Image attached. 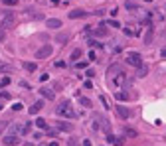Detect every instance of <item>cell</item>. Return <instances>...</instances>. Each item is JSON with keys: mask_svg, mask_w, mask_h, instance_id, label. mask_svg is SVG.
<instances>
[{"mask_svg": "<svg viewBox=\"0 0 166 146\" xmlns=\"http://www.w3.org/2000/svg\"><path fill=\"white\" fill-rule=\"evenodd\" d=\"M107 81H109V85L113 89H121L123 85H125L127 75L123 73V67L119 63H113V65L107 69Z\"/></svg>", "mask_w": 166, "mask_h": 146, "instance_id": "1", "label": "cell"}, {"mask_svg": "<svg viewBox=\"0 0 166 146\" xmlns=\"http://www.w3.org/2000/svg\"><path fill=\"white\" fill-rule=\"evenodd\" d=\"M57 114H63L65 119H75V111H73V107H71V103H61V105H57V109H55Z\"/></svg>", "mask_w": 166, "mask_h": 146, "instance_id": "2", "label": "cell"}, {"mask_svg": "<svg viewBox=\"0 0 166 146\" xmlns=\"http://www.w3.org/2000/svg\"><path fill=\"white\" fill-rule=\"evenodd\" d=\"M127 63L133 65V67H141L143 65V57H141V53H136V51H131V53H127Z\"/></svg>", "mask_w": 166, "mask_h": 146, "instance_id": "3", "label": "cell"}, {"mask_svg": "<svg viewBox=\"0 0 166 146\" xmlns=\"http://www.w3.org/2000/svg\"><path fill=\"white\" fill-rule=\"evenodd\" d=\"M6 146H14V144H18L20 142V136L16 134V132H10V134H6L4 136V140H2Z\"/></svg>", "mask_w": 166, "mask_h": 146, "instance_id": "4", "label": "cell"}, {"mask_svg": "<svg viewBox=\"0 0 166 146\" xmlns=\"http://www.w3.org/2000/svg\"><path fill=\"white\" fill-rule=\"evenodd\" d=\"M50 56H52V47H50V45H44V47H40V49L36 51V57H40V59L50 57Z\"/></svg>", "mask_w": 166, "mask_h": 146, "instance_id": "5", "label": "cell"}, {"mask_svg": "<svg viewBox=\"0 0 166 146\" xmlns=\"http://www.w3.org/2000/svg\"><path fill=\"white\" fill-rule=\"evenodd\" d=\"M115 109H117V112H119V117H121L123 121H127V119L131 117V111H129L127 107H123V105H115Z\"/></svg>", "mask_w": 166, "mask_h": 146, "instance_id": "6", "label": "cell"}, {"mask_svg": "<svg viewBox=\"0 0 166 146\" xmlns=\"http://www.w3.org/2000/svg\"><path fill=\"white\" fill-rule=\"evenodd\" d=\"M63 24H61V20H57V18H50L48 20V28H52V30H57V28H61Z\"/></svg>", "mask_w": 166, "mask_h": 146, "instance_id": "7", "label": "cell"}, {"mask_svg": "<svg viewBox=\"0 0 166 146\" xmlns=\"http://www.w3.org/2000/svg\"><path fill=\"white\" fill-rule=\"evenodd\" d=\"M42 109H44V101H36L32 107H30V114H36V112L42 111Z\"/></svg>", "mask_w": 166, "mask_h": 146, "instance_id": "8", "label": "cell"}, {"mask_svg": "<svg viewBox=\"0 0 166 146\" xmlns=\"http://www.w3.org/2000/svg\"><path fill=\"white\" fill-rule=\"evenodd\" d=\"M93 34H95V38H105V36H107V28H105V24H101L97 30H93Z\"/></svg>", "mask_w": 166, "mask_h": 146, "instance_id": "9", "label": "cell"}, {"mask_svg": "<svg viewBox=\"0 0 166 146\" xmlns=\"http://www.w3.org/2000/svg\"><path fill=\"white\" fill-rule=\"evenodd\" d=\"M83 16H87L85 10H71L69 12V18H73V20H75V18H83Z\"/></svg>", "mask_w": 166, "mask_h": 146, "instance_id": "10", "label": "cell"}, {"mask_svg": "<svg viewBox=\"0 0 166 146\" xmlns=\"http://www.w3.org/2000/svg\"><path fill=\"white\" fill-rule=\"evenodd\" d=\"M152 36H154V30H152V26H148V32L144 34V44H150L152 42Z\"/></svg>", "mask_w": 166, "mask_h": 146, "instance_id": "11", "label": "cell"}, {"mask_svg": "<svg viewBox=\"0 0 166 146\" xmlns=\"http://www.w3.org/2000/svg\"><path fill=\"white\" fill-rule=\"evenodd\" d=\"M40 93H42V97H45L48 101H52L55 95H54V91H50V89H40Z\"/></svg>", "mask_w": 166, "mask_h": 146, "instance_id": "12", "label": "cell"}, {"mask_svg": "<svg viewBox=\"0 0 166 146\" xmlns=\"http://www.w3.org/2000/svg\"><path fill=\"white\" fill-rule=\"evenodd\" d=\"M123 132H125V136H129V138H136V136H138V132H136L134 128H127V126H125Z\"/></svg>", "mask_w": 166, "mask_h": 146, "instance_id": "13", "label": "cell"}, {"mask_svg": "<svg viewBox=\"0 0 166 146\" xmlns=\"http://www.w3.org/2000/svg\"><path fill=\"white\" fill-rule=\"evenodd\" d=\"M24 69H26V71H30V73H32V71H36V69H38V65H36V63H34V61H26V63H24Z\"/></svg>", "mask_w": 166, "mask_h": 146, "instance_id": "14", "label": "cell"}, {"mask_svg": "<svg viewBox=\"0 0 166 146\" xmlns=\"http://www.w3.org/2000/svg\"><path fill=\"white\" fill-rule=\"evenodd\" d=\"M57 126H59V130H65V132H71V130H73V126L69 123H59Z\"/></svg>", "mask_w": 166, "mask_h": 146, "instance_id": "15", "label": "cell"}, {"mask_svg": "<svg viewBox=\"0 0 166 146\" xmlns=\"http://www.w3.org/2000/svg\"><path fill=\"white\" fill-rule=\"evenodd\" d=\"M36 126H38V128L48 130V123H45V119H36Z\"/></svg>", "mask_w": 166, "mask_h": 146, "instance_id": "16", "label": "cell"}, {"mask_svg": "<svg viewBox=\"0 0 166 146\" xmlns=\"http://www.w3.org/2000/svg\"><path fill=\"white\" fill-rule=\"evenodd\" d=\"M79 103H81L85 109H91V107H93V105H91V101H89L87 97H79Z\"/></svg>", "mask_w": 166, "mask_h": 146, "instance_id": "17", "label": "cell"}, {"mask_svg": "<svg viewBox=\"0 0 166 146\" xmlns=\"http://www.w3.org/2000/svg\"><path fill=\"white\" fill-rule=\"evenodd\" d=\"M79 57H81V49H73V53H71V59L77 63L79 61Z\"/></svg>", "mask_w": 166, "mask_h": 146, "instance_id": "18", "label": "cell"}, {"mask_svg": "<svg viewBox=\"0 0 166 146\" xmlns=\"http://www.w3.org/2000/svg\"><path fill=\"white\" fill-rule=\"evenodd\" d=\"M146 73H148V67H146V65H141V67H138V73H136V75H138V77H144Z\"/></svg>", "mask_w": 166, "mask_h": 146, "instance_id": "19", "label": "cell"}, {"mask_svg": "<svg viewBox=\"0 0 166 146\" xmlns=\"http://www.w3.org/2000/svg\"><path fill=\"white\" fill-rule=\"evenodd\" d=\"M10 85V77H2L0 79V87H8Z\"/></svg>", "mask_w": 166, "mask_h": 146, "instance_id": "20", "label": "cell"}, {"mask_svg": "<svg viewBox=\"0 0 166 146\" xmlns=\"http://www.w3.org/2000/svg\"><path fill=\"white\" fill-rule=\"evenodd\" d=\"M32 130V123H28V124H24V128H22V134H28Z\"/></svg>", "mask_w": 166, "mask_h": 146, "instance_id": "21", "label": "cell"}, {"mask_svg": "<svg viewBox=\"0 0 166 146\" xmlns=\"http://www.w3.org/2000/svg\"><path fill=\"white\" fill-rule=\"evenodd\" d=\"M2 4H6V6H16L18 0H2Z\"/></svg>", "mask_w": 166, "mask_h": 146, "instance_id": "22", "label": "cell"}, {"mask_svg": "<svg viewBox=\"0 0 166 146\" xmlns=\"http://www.w3.org/2000/svg\"><path fill=\"white\" fill-rule=\"evenodd\" d=\"M67 38H69L67 34H63V36H57V42H61V44H67Z\"/></svg>", "mask_w": 166, "mask_h": 146, "instance_id": "23", "label": "cell"}, {"mask_svg": "<svg viewBox=\"0 0 166 146\" xmlns=\"http://www.w3.org/2000/svg\"><path fill=\"white\" fill-rule=\"evenodd\" d=\"M10 24H12V16L8 14V16L4 18V26H6V28H10Z\"/></svg>", "mask_w": 166, "mask_h": 146, "instance_id": "24", "label": "cell"}, {"mask_svg": "<svg viewBox=\"0 0 166 146\" xmlns=\"http://www.w3.org/2000/svg\"><path fill=\"white\" fill-rule=\"evenodd\" d=\"M107 26H111V28H121V24L117 22V20H111V22L107 24Z\"/></svg>", "mask_w": 166, "mask_h": 146, "instance_id": "25", "label": "cell"}, {"mask_svg": "<svg viewBox=\"0 0 166 146\" xmlns=\"http://www.w3.org/2000/svg\"><path fill=\"white\" fill-rule=\"evenodd\" d=\"M30 16H32L34 20H42V18H44V16H42L40 12H36V14H32V12H30Z\"/></svg>", "mask_w": 166, "mask_h": 146, "instance_id": "26", "label": "cell"}, {"mask_svg": "<svg viewBox=\"0 0 166 146\" xmlns=\"http://www.w3.org/2000/svg\"><path fill=\"white\" fill-rule=\"evenodd\" d=\"M85 65H87L85 61H77V63H75V67H77V69H83V67H85Z\"/></svg>", "mask_w": 166, "mask_h": 146, "instance_id": "27", "label": "cell"}, {"mask_svg": "<svg viewBox=\"0 0 166 146\" xmlns=\"http://www.w3.org/2000/svg\"><path fill=\"white\" fill-rule=\"evenodd\" d=\"M117 99H119V101H125V99H127V95H125V93H117Z\"/></svg>", "mask_w": 166, "mask_h": 146, "instance_id": "28", "label": "cell"}, {"mask_svg": "<svg viewBox=\"0 0 166 146\" xmlns=\"http://www.w3.org/2000/svg\"><path fill=\"white\" fill-rule=\"evenodd\" d=\"M0 97H2V99H10V93H6V91H2V93H0Z\"/></svg>", "mask_w": 166, "mask_h": 146, "instance_id": "29", "label": "cell"}, {"mask_svg": "<svg viewBox=\"0 0 166 146\" xmlns=\"http://www.w3.org/2000/svg\"><path fill=\"white\" fill-rule=\"evenodd\" d=\"M55 67H65V61H55Z\"/></svg>", "mask_w": 166, "mask_h": 146, "instance_id": "30", "label": "cell"}, {"mask_svg": "<svg viewBox=\"0 0 166 146\" xmlns=\"http://www.w3.org/2000/svg\"><path fill=\"white\" fill-rule=\"evenodd\" d=\"M12 109H14V111H22V105H20V103H16V105H14Z\"/></svg>", "mask_w": 166, "mask_h": 146, "instance_id": "31", "label": "cell"}, {"mask_svg": "<svg viewBox=\"0 0 166 146\" xmlns=\"http://www.w3.org/2000/svg\"><path fill=\"white\" fill-rule=\"evenodd\" d=\"M89 59H91V61H95V59H97V56H95V51H91V53H89Z\"/></svg>", "mask_w": 166, "mask_h": 146, "instance_id": "32", "label": "cell"}, {"mask_svg": "<svg viewBox=\"0 0 166 146\" xmlns=\"http://www.w3.org/2000/svg\"><path fill=\"white\" fill-rule=\"evenodd\" d=\"M87 77H95V71L93 69H87Z\"/></svg>", "mask_w": 166, "mask_h": 146, "instance_id": "33", "label": "cell"}, {"mask_svg": "<svg viewBox=\"0 0 166 146\" xmlns=\"http://www.w3.org/2000/svg\"><path fill=\"white\" fill-rule=\"evenodd\" d=\"M85 89H93V83L91 81H85Z\"/></svg>", "mask_w": 166, "mask_h": 146, "instance_id": "34", "label": "cell"}, {"mask_svg": "<svg viewBox=\"0 0 166 146\" xmlns=\"http://www.w3.org/2000/svg\"><path fill=\"white\" fill-rule=\"evenodd\" d=\"M83 146H91V140H83Z\"/></svg>", "mask_w": 166, "mask_h": 146, "instance_id": "35", "label": "cell"}, {"mask_svg": "<svg viewBox=\"0 0 166 146\" xmlns=\"http://www.w3.org/2000/svg\"><path fill=\"white\" fill-rule=\"evenodd\" d=\"M160 56H162V57H166V47L162 49V51H160Z\"/></svg>", "mask_w": 166, "mask_h": 146, "instance_id": "36", "label": "cell"}, {"mask_svg": "<svg viewBox=\"0 0 166 146\" xmlns=\"http://www.w3.org/2000/svg\"><path fill=\"white\" fill-rule=\"evenodd\" d=\"M69 146H75V140H73V138L69 140Z\"/></svg>", "mask_w": 166, "mask_h": 146, "instance_id": "37", "label": "cell"}, {"mask_svg": "<svg viewBox=\"0 0 166 146\" xmlns=\"http://www.w3.org/2000/svg\"><path fill=\"white\" fill-rule=\"evenodd\" d=\"M2 40H4V32H0V42H2Z\"/></svg>", "mask_w": 166, "mask_h": 146, "instance_id": "38", "label": "cell"}, {"mask_svg": "<svg viewBox=\"0 0 166 146\" xmlns=\"http://www.w3.org/2000/svg\"><path fill=\"white\" fill-rule=\"evenodd\" d=\"M50 146H59V144H57V142H50Z\"/></svg>", "mask_w": 166, "mask_h": 146, "instance_id": "39", "label": "cell"}, {"mask_svg": "<svg viewBox=\"0 0 166 146\" xmlns=\"http://www.w3.org/2000/svg\"><path fill=\"white\" fill-rule=\"evenodd\" d=\"M22 146H32V144H30V142H26V144H22Z\"/></svg>", "mask_w": 166, "mask_h": 146, "instance_id": "40", "label": "cell"}, {"mask_svg": "<svg viewBox=\"0 0 166 146\" xmlns=\"http://www.w3.org/2000/svg\"><path fill=\"white\" fill-rule=\"evenodd\" d=\"M0 69H4V65H0Z\"/></svg>", "mask_w": 166, "mask_h": 146, "instance_id": "41", "label": "cell"}]
</instances>
